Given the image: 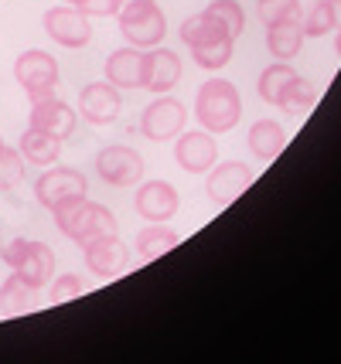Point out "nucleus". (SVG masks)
I'll return each instance as SVG.
<instances>
[{"label":"nucleus","instance_id":"f257e3e1","mask_svg":"<svg viewBox=\"0 0 341 364\" xmlns=\"http://www.w3.org/2000/svg\"><path fill=\"white\" fill-rule=\"evenodd\" d=\"M195 116L201 129L209 133H229L243 116L239 89L229 79H209L195 95Z\"/></svg>","mask_w":341,"mask_h":364},{"label":"nucleus","instance_id":"f03ea898","mask_svg":"<svg viewBox=\"0 0 341 364\" xmlns=\"http://www.w3.org/2000/svg\"><path fill=\"white\" fill-rule=\"evenodd\" d=\"M55 225L65 238H72L75 245H89L103 235H116V215L110 208L96 205V201H72V205L51 211Z\"/></svg>","mask_w":341,"mask_h":364},{"label":"nucleus","instance_id":"7ed1b4c3","mask_svg":"<svg viewBox=\"0 0 341 364\" xmlns=\"http://www.w3.org/2000/svg\"><path fill=\"white\" fill-rule=\"evenodd\" d=\"M116 17H120V34L127 38V45L140 51L157 48L167 34V17L157 7V0H123Z\"/></svg>","mask_w":341,"mask_h":364},{"label":"nucleus","instance_id":"20e7f679","mask_svg":"<svg viewBox=\"0 0 341 364\" xmlns=\"http://www.w3.org/2000/svg\"><path fill=\"white\" fill-rule=\"evenodd\" d=\"M0 259L17 272L24 276L31 286H48L51 276H55V252H51L45 242H31V238H14L7 245H0Z\"/></svg>","mask_w":341,"mask_h":364},{"label":"nucleus","instance_id":"39448f33","mask_svg":"<svg viewBox=\"0 0 341 364\" xmlns=\"http://www.w3.org/2000/svg\"><path fill=\"white\" fill-rule=\"evenodd\" d=\"M14 79L21 82V89L28 92V99H31V102L51 99V95H55V89H58V62L51 58L48 51L31 48V51L17 55Z\"/></svg>","mask_w":341,"mask_h":364},{"label":"nucleus","instance_id":"423d86ee","mask_svg":"<svg viewBox=\"0 0 341 364\" xmlns=\"http://www.w3.org/2000/svg\"><path fill=\"white\" fill-rule=\"evenodd\" d=\"M85 191H89V181L75 167H55L51 164L48 171L34 181V198L48 211H58V208L72 205V201H82Z\"/></svg>","mask_w":341,"mask_h":364},{"label":"nucleus","instance_id":"0eeeda50","mask_svg":"<svg viewBox=\"0 0 341 364\" xmlns=\"http://www.w3.org/2000/svg\"><path fill=\"white\" fill-rule=\"evenodd\" d=\"M96 174L110 184V188H133L144 181V157L133 146H103L96 154Z\"/></svg>","mask_w":341,"mask_h":364},{"label":"nucleus","instance_id":"6e6552de","mask_svg":"<svg viewBox=\"0 0 341 364\" xmlns=\"http://www.w3.org/2000/svg\"><path fill=\"white\" fill-rule=\"evenodd\" d=\"M45 31L55 45L75 51V48L89 45L93 24H89V14H82L75 4H58V7H48V14H45Z\"/></svg>","mask_w":341,"mask_h":364},{"label":"nucleus","instance_id":"1a4fd4ad","mask_svg":"<svg viewBox=\"0 0 341 364\" xmlns=\"http://www.w3.org/2000/svg\"><path fill=\"white\" fill-rule=\"evenodd\" d=\"M184 119H188V112H184V106L174 95H157L144 109V116H140V133L154 143L174 140L184 129Z\"/></svg>","mask_w":341,"mask_h":364},{"label":"nucleus","instance_id":"9d476101","mask_svg":"<svg viewBox=\"0 0 341 364\" xmlns=\"http://www.w3.org/2000/svg\"><path fill=\"white\" fill-rule=\"evenodd\" d=\"M174 160H178L181 171L188 174H209L219 160V143H215V133L209 129H192V133H178V143H174Z\"/></svg>","mask_w":341,"mask_h":364},{"label":"nucleus","instance_id":"9b49d317","mask_svg":"<svg viewBox=\"0 0 341 364\" xmlns=\"http://www.w3.org/2000/svg\"><path fill=\"white\" fill-rule=\"evenodd\" d=\"M120 109H123V99L113 82H89L79 92V116L89 119L93 127H110Z\"/></svg>","mask_w":341,"mask_h":364},{"label":"nucleus","instance_id":"f8f14e48","mask_svg":"<svg viewBox=\"0 0 341 364\" xmlns=\"http://www.w3.org/2000/svg\"><path fill=\"white\" fill-rule=\"evenodd\" d=\"M82 249H85L89 272H96L99 279H113L130 266V245L116 235H103L96 242H89V245H82Z\"/></svg>","mask_w":341,"mask_h":364},{"label":"nucleus","instance_id":"ddd939ff","mask_svg":"<svg viewBox=\"0 0 341 364\" xmlns=\"http://www.w3.org/2000/svg\"><path fill=\"white\" fill-rule=\"evenodd\" d=\"M178 188L174 184H167V181H147L137 188V198H133V205H137V215L147 218V222H167V218H174L178 215Z\"/></svg>","mask_w":341,"mask_h":364},{"label":"nucleus","instance_id":"4468645a","mask_svg":"<svg viewBox=\"0 0 341 364\" xmlns=\"http://www.w3.org/2000/svg\"><path fill=\"white\" fill-rule=\"evenodd\" d=\"M249 184H253V171H249L246 164H239V160H229V164L211 167L209 181H205V194H209L215 205H229V201H236Z\"/></svg>","mask_w":341,"mask_h":364},{"label":"nucleus","instance_id":"2eb2a0df","mask_svg":"<svg viewBox=\"0 0 341 364\" xmlns=\"http://www.w3.org/2000/svg\"><path fill=\"white\" fill-rule=\"evenodd\" d=\"M34 129H41V133H51V136H58V140L65 143L72 133H75V109L62 102L58 95H51V99H41V102H31V119H28Z\"/></svg>","mask_w":341,"mask_h":364},{"label":"nucleus","instance_id":"dca6fc26","mask_svg":"<svg viewBox=\"0 0 341 364\" xmlns=\"http://www.w3.org/2000/svg\"><path fill=\"white\" fill-rule=\"evenodd\" d=\"M144 72H147V51L140 48H116L106 58V82H113L116 89H144Z\"/></svg>","mask_w":341,"mask_h":364},{"label":"nucleus","instance_id":"f3484780","mask_svg":"<svg viewBox=\"0 0 341 364\" xmlns=\"http://www.w3.org/2000/svg\"><path fill=\"white\" fill-rule=\"evenodd\" d=\"M181 79V58L171 48H150L147 51V72H144V89L147 92H171Z\"/></svg>","mask_w":341,"mask_h":364},{"label":"nucleus","instance_id":"a211bd4d","mask_svg":"<svg viewBox=\"0 0 341 364\" xmlns=\"http://www.w3.org/2000/svg\"><path fill=\"white\" fill-rule=\"evenodd\" d=\"M21 157L28 160V164H38V167H51V164H58L62 157V140L58 136H51V133H41V129L28 127L21 133Z\"/></svg>","mask_w":341,"mask_h":364},{"label":"nucleus","instance_id":"6ab92c4d","mask_svg":"<svg viewBox=\"0 0 341 364\" xmlns=\"http://www.w3.org/2000/svg\"><path fill=\"white\" fill-rule=\"evenodd\" d=\"M304 28H300V21H283V24H270V31H266V48H270V55H273L276 62H290L300 55V48H304Z\"/></svg>","mask_w":341,"mask_h":364},{"label":"nucleus","instance_id":"aec40b11","mask_svg":"<svg viewBox=\"0 0 341 364\" xmlns=\"http://www.w3.org/2000/svg\"><path fill=\"white\" fill-rule=\"evenodd\" d=\"M246 143H249L253 157L266 164V160H273L276 154L287 146V129L280 127L276 119H260V123H253V129H249Z\"/></svg>","mask_w":341,"mask_h":364},{"label":"nucleus","instance_id":"412c9836","mask_svg":"<svg viewBox=\"0 0 341 364\" xmlns=\"http://www.w3.org/2000/svg\"><path fill=\"white\" fill-rule=\"evenodd\" d=\"M34 306H38V286H31L24 276L11 272L7 283L0 286V310L14 317V314H28Z\"/></svg>","mask_w":341,"mask_h":364},{"label":"nucleus","instance_id":"4be33fe9","mask_svg":"<svg viewBox=\"0 0 341 364\" xmlns=\"http://www.w3.org/2000/svg\"><path fill=\"white\" fill-rule=\"evenodd\" d=\"M192 58L198 62V68H209V72L229 65V58H232V34L219 31V34H211V38H205V41L192 45Z\"/></svg>","mask_w":341,"mask_h":364},{"label":"nucleus","instance_id":"5701e85b","mask_svg":"<svg viewBox=\"0 0 341 364\" xmlns=\"http://www.w3.org/2000/svg\"><path fill=\"white\" fill-rule=\"evenodd\" d=\"M178 232H171V228H164V222H150V228H140V235H137V255H144V259H161L167 255L171 249H178Z\"/></svg>","mask_w":341,"mask_h":364},{"label":"nucleus","instance_id":"b1692460","mask_svg":"<svg viewBox=\"0 0 341 364\" xmlns=\"http://www.w3.org/2000/svg\"><path fill=\"white\" fill-rule=\"evenodd\" d=\"M314 102H318V85L297 75L293 82H287V89L280 92V102H276V106L287 112V116H300V112H308Z\"/></svg>","mask_w":341,"mask_h":364},{"label":"nucleus","instance_id":"393cba45","mask_svg":"<svg viewBox=\"0 0 341 364\" xmlns=\"http://www.w3.org/2000/svg\"><path fill=\"white\" fill-rule=\"evenodd\" d=\"M297 79V72H293L290 65H283V62H276V65H266L263 68V75L260 82H256V92H260L263 102H270V106H276L280 102V92L287 89V82Z\"/></svg>","mask_w":341,"mask_h":364},{"label":"nucleus","instance_id":"a878e982","mask_svg":"<svg viewBox=\"0 0 341 364\" xmlns=\"http://www.w3.org/2000/svg\"><path fill=\"white\" fill-rule=\"evenodd\" d=\"M219 31H226V28H222L209 11H198V14L181 21V41H184L188 48L198 45V41H205V38H211V34H219Z\"/></svg>","mask_w":341,"mask_h":364},{"label":"nucleus","instance_id":"bb28decb","mask_svg":"<svg viewBox=\"0 0 341 364\" xmlns=\"http://www.w3.org/2000/svg\"><path fill=\"white\" fill-rule=\"evenodd\" d=\"M304 14V21H300V28H304V34H310V38H321V34L335 31V11H331V4L327 0H314L308 11H300Z\"/></svg>","mask_w":341,"mask_h":364},{"label":"nucleus","instance_id":"cd10ccee","mask_svg":"<svg viewBox=\"0 0 341 364\" xmlns=\"http://www.w3.org/2000/svg\"><path fill=\"white\" fill-rule=\"evenodd\" d=\"M222 28H226L232 38H239L246 28V14H243V7H239V0H211L209 7H205Z\"/></svg>","mask_w":341,"mask_h":364},{"label":"nucleus","instance_id":"c85d7f7f","mask_svg":"<svg viewBox=\"0 0 341 364\" xmlns=\"http://www.w3.org/2000/svg\"><path fill=\"white\" fill-rule=\"evenodd\" d=\"M263 24H283V21H300V0H260Z\"/></svg>","mask_w":341,"mask_h":364},{"label":"nucleus","instance_id":"c756f323","mask_svg":"<svg viewBox=\"0 0 341 364\" xmlns=\"http://www.w3.org/2000/svg\"><path fill=\"white\" fill-rule=\"evenodd\" d=\"M21 177H24V157H21V150L4 146L0 150V191H11L14 184H21Z\"/></svg>","mask_w":341,"mask_h":364},{"label":"nucleus","instance_id":"7c9ffc66","mask_svg":"<svg viewBox=\"0 0 341 364\" xmlns=\"http://www.w3.org/2000/svg\"><path fill=\"white\" fill-rule=\"evenodd\" d=\"M82 293H85V279L75 276V272H65V276L51 279V303H55V306L75 300V296H82Z\"/></svg>","mask_w":341,"mask_h":364},{"label":"nucleus","instance_id":"2f4dec72","mask_svg":"<svg viewBox=\"0 0 341 364\" xmlns=\"http://www.w3.org/2000/svg\"><path fill=\"white\" fill-rule=\"evenodd\" d=\"M75 7L89 17H113V14H120L123 0H75Z\"/></svg>","mask_w":341,"mask_h":364},{"label":"nucleus","instance_id":"473e14b6","mask_svg":"<svg viewBox=\"0 0 341 364\" xmlns=\"http://www.w3.org/2000/svg\"><path fill=\"white\" fill-rule=\"evenodd\" d=\"M327 4H331V11H335V21L341 24V0H327Z\"/></svg>","mask_w":341,"mask_h":364},{"label":"nucleus","instance_id":"72a5a7b5","mask_svg":"<svg viewBox=\"0 0 341 364\" xmlns=\"http://www.w3.org/2000/svg\"><path fill=\"white\" fill-rule=\"evenodd\" d=\"M335 51L341 55V28H338V38H335Z\"/></svg>","mask_w":341,"mask_h":364},{"label":"nucleus","instance_id":"f704fd0d","mask_svg":"<svg viewBox=\"0 0 341 364\" xmlns=\"http://www.w3.org/2000/svg\"><path fill=\"white\" fill-rule=\"evenodd\" d=\"M0 150H4V136H0Z\"/></svg>","mask_w":341,"mask_h":364},{"label":"nucleus","instance_id":"c9c22d12","mask_svg":"<svg viewBox=\"0 0 341 364\" xmlns=\"http://www.w3.org/2000/svg\"><path fill=\"white\" fill-rule=\"evenodd\" d=\"M65 4H75V0H65Z\"/></svg>","mask_w":341,"mask_h":364},{"label":"nucleus","instance_id":"e433bc0d","mask_svg":"<svg viewBox=\"0 0 341 364\" xmlns=\"http://www.w3.org/2000/svg\"><path fill=\"white\" fill-rule=\"evenodd\" d=\"M0 245H4V242H0Z\"/></svg>","mask_w":341,"mask_h":364}]
</instances>
